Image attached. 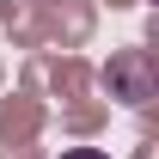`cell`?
<instances>
[{
  "label": "cell",
  "mask_w": 159,
  "mask_h": 159,
  "mask_svg": "<svg viewBox=\"0 0 159 159\" xmlns=\"http://www.w3.org/2000/svg\"><path fill=\"white\" fill-rule=\"evenodd\" d=\"M61 159H110V153H98V147H74V153H61Z\"/></svg>",
  "instance_id": "6da1fadb"
}]
</instances>
